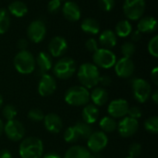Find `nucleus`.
Masks as SVG:
<instances>
[{"instance_id": "obj_1", "label": "nucleus", "mask_w": 158, "mask_h": 158, "mask_svg": "<svg viewBox=\"0 0 158 158\" xmlns=\"http://www.w3.org/2000/svg\"><path fill=\"white\" fill-rule=\"evenodd\" d=\"M78 80L81 86L91 89L98 84L100 72L98 68L93 63H83L78 69Z\"/></svg>"}, {"instance_id": "obj_2", "label": "nucleus", "mask_w": 158, "mask_h": 158, "mask_svg": "<svg viewBox=\"0 0 158 158\" xmlns=\"http://www.w3.org/2000/svg\"><path fill=\"white\" fill-rule=\"evenodd\" d=\"M19 153L21 158H41L44 153L42 140L37 137L25 138L19 144Z\"/></svg>"}, {"instance_id": "obj_3", "label": "nucleus", "mask_w": 158, "mask_h": 158, "mask_svg": "<svg viewBox=\"0 0 158 158\" xmlns=\"http://www.w3.org/2000/svg\"><path fill=\"white\" fill-rule=\"evenodd\" d=\"M65 101L72 106H82L90 101V92L81 85H76L69 88L65 93Z\"/></svg>"}, {"instance_id": "obj_4", "label": "nucleus", "mask_w": 158, "mask_h": 158, "mask_svg": "<svg viewBox=\"0 0 158 158\" xmlns=\"http://www.w3.org/2000/svg\"><path fill=\"white\" fill-rule=\"evenodd\" d=\"M14 67L20 74H31L36 67L35 57L28 50H22L16 54L14 60Z\"/></svg>"}, {"instance_id": "obj_5", "label": "nucleus", "mask_w": 158, "mask_h": 158, "mask_svg": "<svg viewBox=\"0 0 158 158\" xmlns=\"http://www.w3.org/2000/svg\"><path fill=\"white\" fill-rule=\"evenodd\" d=\"M52 69L53 73L56 78L60 80H68L75 74L77 65L75 60L71 57H62L56 61Z\"/></svg>"}, {"instance_id": "obj_6", "label": "nucleus", "mask_w": 158, "mask_h": 158, "mask_svg": "<svg viewBox=\"0 0 158 158\" xmlns=\"http://www.w3.org/2000/svg\"><path fill=\"white\" fill-rule=\"evenodd\" d=\"M131 87L133 96L138 103L143 104L149 100L152 94V87L147 81L142 78H134L131 81Z\"/></svg>"}, {"instance_id": "obj_7", "label": "nucleus", "mask_w": 158, "mask_h": 158, "mask_svg": "<svg viewBox=\"0 0 158 158\" xmlns=\"http://www.w3.org/2000/svg\"><path fill=\"white\" fill-rule=\"evenodd\" d=\"M93 60L94 64L97 68L107 69L114 67L117 61V57L111 50L106 48H98L93 55Z\"/></svg>"}, {"instance_id": "obj_8", "label": "nucleus", "mask_w": 158, "mask_h": 158, "mask_svg": "<svg viewBox=\"0 0 158 158\" xmlns=\"http://www.w3.org/2000/svg\"><path fill=\"white\" fill-rule=\"evenodd\" d=\"M145 0H125L123 4V12L131 20L140 19L145 11Z\"/></svg>"}, {"instance_id": "obj_9", "label": "nucleus", "mask_w": 158, "mask_h": 158, "mask_svg": "<svg viewBox=\"0 0 158 158\" xmlns=\"http://www.w3.org/2000/svg\"><path fill=\"white\" fill-rule=\"evenodd\" d=\"M4 132L8 140L12 142H19L22 140L25 135V128L20 121L12 119L6 121L5 124Z\"/></svg>"}, {"instance_id": "obj_10", "label": "nucleus", "mask_w": 158, "mask_h": 158, "mask_svg": "<svg viewBox=\"0 0 158 158\" xmlns=\"http://www.w3.org/2000/svg\"><path fill=\"white\" fill-rule=\"evenodd\" d=\"M108 138L102 131L93 132L87 139V149L91 153H101L107 145Z\"/></svg>"}, {"instance_id": "obj_11", "label": "nucleus", "mask_w": 158, "mask_h": 158, "mask_svg": "<svg viewBox=\"0 0 158 158\" xmlns=\"http://www.w3.org/2000/svg\"><path fill=\"white\" fill-rule=\"evenodd\" d=\"M46 34V26L40 20L36 19L31 21L27 28V36L34 44L42 42Z\"/></svg>"}, {"instance_id": "obj_12", "label": "nucleus", "mask_w": 158, "mask_h": 158, "mask_svg": "<svg viewBox=\"0 0 158 158\" xmlns=\"http://www.w3.org/2000/svg\"><path fill=\"white\" fill-rule=\"evenodd\" d=\"M118 133L123 138H129L133 136L139 130V122L137 119L130 117H124L118 123L117 128Z\"/></svg>"}, {"instance_id": "obj_13", "label": "nucleus", "mask_w": 158, "mask_h": 158, "mask_svg": "<svg viewBox=\"0 0 158 158\" xmlns=\"http://www.w3.org/2000/svg\"><path fill=\"white\" fill-rule=\"evenodd\" d=\"M129 109V103L125 99H116L109 103L107 107V113L109 117L113 118H124Z\"/></svg>"}, {"instance_id": "obj_14", "label": "nucleus", "mask_w": 158, "mask_h": 158, "mask_svg": "<svg viewBox=\"0 0 158 158\" xmlns=\"http://www.w3.org/2000/svg\"><path fill=\"white\" fill-rule=\"evenodd\" d=\"M56 89V81L50 74H44L38 83V93L41 96L46 97L55 93Z\"/></svg>"}, {"instance_id": "obj_15", "label": "nucleus", "mask_w": 158, "mask_h": 158, "mask_svg": "<svg viewBox=\"0 0 158 158\" xmlns=\"http://www.w3.org/2000/svg\"><path fill=\"white\" fill-rule=\"evenodd\" d=\"M114 66L117 75L123 79L131 77L135 69L133 61L128 57H122L118 59V61H116Z\"/></svg>"}, {"instance_id": "obj_16", "label": "nucleus", "mask_w": 158, "mask_h": 158, "mask_svg": "<svg viewBox=\"0 0 158 158\" xmlns=\"http://www.w3.org/2000/svg\"><path fill=\"white\" fill-rule=\"evenodd\" d=\"M68 50V43L65 38L61 36H56L51 39L48 44L49 55L53 57L62 56Z\"/></svg>"}, {"instance_id": "obj_17", "label": "nucleus", "mask_w": 158, "mask_h": 158, "mask_svg": "<svg viewBox=\"0 0 158 158\" xmlns=\"http://www.w3.org/2000/svg\"><path fill=\"white\" fill-rule=\"evenodd\" d=\"M43 121L45 130L52 134H57L62 131L63 128L62 119L58 115L55 113H49L45 115Z\"/></svg>"}, {"instance_id": "obj_18", "label": "nucleus", "mask_w": 158, "mask_h": 158, "mask_svg": "<svg viewBox=\"0 0 158 158\" xmlns=\"http://www.w3.org/2000/svg\"><path fill=\"white\" fill-rule=\"evenodd\" d=\"M62 13L69 21H77L81 19V8L77 3L67 1L62 7Z\"/></svg>"}, {"instance_id": "obj_19", "label": "nucleus", "mask_w": 158, "mask_h": 158, "mask_svg": "<svg viewBox=\"0 0 158 158\" xmlns=\"http://www.w3.org/2000/svg\"><path fill=\"white\" fill-rule=\"evenodd\" d=\"M35 64L38 67L39 73L42 75L46 74L53 68L52 56L47 52H40L35 58Z\"/></svg>"}, {"instance_id": "obj_20", "label": "nucleus", "mask_w": 158, "mask_h": 158, "mask_svg": "<svg viewBox=\"0 0 158 158\" xmlns=\"http://www.w3.org/2000/svg\"><path fill=\"white\" fill-rule=\"evenodd\" d=\"M99 109L94 104H87L84 106L81 113L82 120L90 125L95 123L99 118Z\"/></svg>"}, {"instance_id": "obj_21", "label": "nucleus", "mask_w": 158, "mask_h": 158, "mask_svg": "<svg viewBox=\"0 0 158 158\" xmlns=\"http://www.w3.org/2000/svg\"><path fill=\"white\" fill-rule=\"evenodd\" d=\"M117 35L112 30H105L101 32L99 36V44L102 46V48L110 50L117 44Z\"/></svg>"}, {"instance_id": "obj_22", "label": "nucleus", "mask_w": 158, "mask_h": 158, "mask_svg": "<svg viewBox=\"0 0 158 158\" xmlns=\"http://www.w3.org/2000/svg\"><path fill=\"white\" fill-rule=\"evenodd\" d=\"M90 100L96 106H103L108 101V93L104 87H95L90 93Z\"/></svg>"}, {"instance_id": "obj_23", "label": "nucleus", "mask_w": 158, "mask_h": 158, "mask_svg": "<svg viewBox=\"0 0 158 158\" xmlns=\"http://www.w3.org/2000/svg\"><path fill=\"white\" fill-rule=\"evenodd\" d=\"M157 21L154 17L147 16L141 18L137 24V29L140 32L143 33H151L156 30Z\"/></svg>"}, {"instance_id": "obj_24", "label": "nucleus", "mask_w": 158, "mask_h": 158, "mask_svg": "<svg viewBox=\"0 0 158 158\" xmlns=\"http://www.w3.org/2000/svg\"><path fill=\"white\" fill-rule=\"evenodd\" d=\"M7 12L16 18H22L28 12V6L22 1H13L7 6Z\"/></svg>"}, {"instance_id": "obj_25", "label": "nucleus", "mask_w": 158, "mask_h": 158, "mask_svg": "<svg viewBox=\"0 0 158 158\" xmlns=\"http://www.w3.org/2000/svg\"><path fill=\"white\" fill-rule=\"evenodd\" d=\"M91 152L82 145H73L66 152L64 158H90Z\"/></svg>"}, {"instance_id": "obj_26", "label": "nucleus", "mask_w": 158, "mask_h": 158, "mask_svg": "<svg viewBox=\"0 0 158 158\" xmlns=\"http://www.w3.org/2000/svg\"><path fill=\"white\" fill-rule=\"evenodd\" d=\"M81 31H84L85 33L91 34V35H95L100 31V24L95 19L87 18L81 21Z\"/></svg>"}, {"instance_id": "obj_27", "label": "nucleus", "mask_w": 158, "mask_h": 158, "mask_svg": "<svg viewBox=\"0 0 158 158\" xmlns=\"http://www.w3.org/2000/svg\"><path fill=\"white\" fill-rule=\"evenodd\" d=\"M132 31V26L129 20H120L117 23L115 28V33L117 36L125 38L128 37Z\"/></svg>"}, {"instance_id": "obj_28", "label": "nucleus", "mask_w": 158, "mask_h": 158, "mask_svg": "<svg viewBox=\"0 0 158 158\" xmlns=\"http://www.w3.org/2000/svg\"><path fill=\"white\" fill-rule=\"evenodd\" d=\"M99 126H100L103 132L111 133V132H114L115 131H117L118 122L116 121L115 118H113L111 117H104L100 120Z\"/></svg>"}, {"instance_id": "obj_29", "label": "nucleus", "mask_w": 158, "mask_h": 158, "mask_svg": "<svg viewBox=\"0 0 158 158\" xmlns=\"http://www.w3.org/2000/svg\"><path fill=\"white\" fill-rule=\"evenodd\" d=\"M73 126L76 129V131H78V133L81 137V140H87L90 137V135L94 132L92 126L84 121L77 122Z\"/></svg>"}, {"instance_id": "obj_30", "label": "nucleus", "mask_w": 158, "mask_h": 158, "mask_svg": "<svg viewBox=\"0 0 158 158\" xmlns=\"http://www.w3.org/2000/svg\"><path fill=\"white\" fill-rule=\"evenodd\" d=\"M10 26V16L6 9L0 8V34L7 31Z\"/></svg>"}, {"instance_id": "obj_31", "label": "nucleus", "mask_w": 158, "mask_h": 158, "mask_svg": "<svg viewBox=\"0 0 158 158\" xmlns=\"http://www.w3.org/2000/svg\"><path fill=\"white\" fill-rule=\"evenodd\" d=\"M64 140L69 143H75L81 140V137L74 126L66 129V131H64Z\"/></svg>"}, {"instance_id": "obj_32", "label": "nucleus", "mask_w": 158, "mask_h": 158, "mask_svg": "<svg viewBox=\"0 0 158 158\" xmlns=\"http://www.w3.org/2000/svg\"><path fill=\"white\" fill-rule=\"evenodd\" d=\"M144 128L145 130L152 133V134H156L158 132V118L156 116L151 117L147 118L144 122Z\"/></svg>"}, {"instance_id": "obj_33", "label": "nucleus", "mask_w": 158, "mask_h": 158, "mask_svg": "<svg viewBox=\"0 0 158 158\" xmlns=\"http://www.w3.org/2000/svg\"><path fill=\"white\" fill-rule=\"evenodd\" d=\"M121 53L123 55V57H128L131 58L136 50L135 44L132 42H125L122 45H121Z\"/></svg>"}, {"instance_id": "obj_34", "label": "nucleus", "mask_w": 158, "mask_h": 158, "mask_svg": "<svg viewBox=\"0 0 158 158\" xmlns=\"http://www.w3.org/2000/svg\"><path fill=\"white\" fill-rule=\"evenodd\" d=\"M17 113H18V111L13 105H6L2 109V115L5 118V119H6L7 121L15 119Z\"/></svg>"}, {"instance_id": "obj_35", "label": "nucleus", "mask_w": 158, "mask_h": 158, "mask_svg": "<svg viewBox=\"0 0 158 158\" xmlns=\"http://www.w3.org/2000/svg\"><path fill=\"white\" fill-rule=\"evenodd\" d=\"M28 118L33 122H40L44 120V114L40 108H32L28 112Z\"/></svg>"}, {"instance_id": "obj_36", "label": "nucleus", "mask_w": 158, "mask_h": 158, "mask_svg": "<svg viewBox=\"0 0 158 158\" xmlns=\"http://www.w3.org/2000/svg\"><path fill=\"white\" fill-rule=\"evenodd\" d=\"M148 52L154 57L158 56V36H154L148 43Z\"/></svg>"}, {"instance_id": "obj_37", "label": "nucleus", "mask_w": 158, "mask_h": 158, "mask_svg": "<svg viewBox=\"0 0 158 158\" xmlns=\"http://www.w3.org/2000/svg\"><path fill=\"white\" fill-rule=\"evenodd\" d=\"M61 8L60 0H50L47 4V10L51 14H56Z\"/></svg>"}, {"instance_id": "obj_38", "label": "nucleus", "mask_w": 158, "mask_h": 158, "mask_svg": "<svg viewBox=\"0 0 158 158\" xmlns=\"http://www.w3.org/2000/svg\"><path fill=\"white\" fill-rule=\"evenodd\" d=\"M142 153V145L138 143H133L129 147V155L131 157L137 158Z\"/></svg>"}, {"instance_id": "obj_39", "label": "nucleus", "mask_w": 158, "mask_h": 158, "mask_svg": "<svg viewBox=\"0 0 158 158\" xmlns=\"http://www.w3.org/2000/svg\"><path fill=\"white\" fill-rule=\"evenodd\" d=\"M98 5L102 10L109 12L115 6V0H98Z\"/></svg>"}, {"instance_id": "obj_40", "label": "nucleus", "mask_w": 158, "mask_h": 158, "mask_svg": "<svg viewBox=\"0 0 158 158\" xmlns=\"http://www.w3.org/2000/svg\"><path fill=\"white\" fill-rule=\"evenodd\" d=\"M142 109L139 106H131L128 109V113L127 115H129L130 118H134V119H138L142 117Z\"/></svg>"}, {"instance_id": "obj_41", "label": "nucleus", "mask_w": 158, "mask_h": 158, "mask_svg": "<svg viewBox=\"0 0 158 158\" xmlns=\"http://www.w3.org/2000/svg\"><path fill=\"white\" fill-rule=\"evenodd\" d=\"M85 47L89 52L94 53L99 48L98 47V42L94 38H89L85 43Z\"/></svg>"}, {"instance_id": "obj_42", "label": "nucleus", "mask_w": 158, "mask_h": 158, "mask_svg": "<svg viewBox=\"0 0 158 158\" xmlns=\"http://www.w3.org/2000/svg\"><path fill=\"white\" fill-rule=\"evenodd\" d=\"M111 81L112 80L108 75H103V76H100L98 83H100L102 87H107L111 84Z\"/></svg>"}, {"instance_id": "obj_43", "label": "nucleus", "mask_w": 158, "mask_h": 158, "mask_svg": "<svg viewBox=\"0 0 158 158\" xmlns=\"http://www.w3.org/2000/svg\"><path fill=\"white\" fill-rule=\"evenodd\" d=\"M28 45H29V43L24 38H21V39L18 40V42H17V47H18V49H19V51L27 50Z\"/></svg>"}, {"instance_id": "obj_44", "label": "nucleus", "mask_w": 158, "mask_h": 158, "mask_svg": "<svg viewBox=\"0 0 158 158\" xmlns=\"http://www.w3.org/2000/svg\"><path fill=\"white\" fill-rule=\"evenodd\" d=\"M151 80L155 85H158V68L156 67L151 71Z\"/></svg>"}, {"instance_id": "obj_45", "label": "nucleus", "mask_w": 158, "mask_h": 158, "mask_svg": "<svg viewBox=\"0 0 158 158\" xmlns=\"http://www.w3.org/2000/svg\"><path fill=\"white\" fill-rule=\"evenodd\" d=\"M131 38V41H132V42H138V41H140L141 38H142V32H140V31L137 30V31H135L132 32Z\"/></svg>"}, {"instance_id": "obj_46", "label": "nucleus", "mask_w": 158, "mask_h": 158, "mask_svg": "<svg viewBox=\"0 0 158 158\" xmlns=\"http://www.w3.org/2000/svg\"><path fill=\"white\" fill-rule=\"evenodd\" d=\"M0 158H12V155L6 149L0 150Z\"/></svg>"}, {"instance_id": "obj_47", "label": "nucleus", "mask_w": 158, "mask_h": 158, "mask_svg": "<svg viewBox=\"0 0 158 158\" xmlns=\"http://www.w3.org/2000/svg\"><path fill=\"white\" fill-rule=\"evenodd\" d=\"M43 158H61V156L58 155V154H56V153H55V152H50V153H47V154H45Z\"/></svg>"}, {"instance_id": "obj_48", "label": "nucleus", "mask_w": 158, "mask_h": 158, "mask_svg": "<svg viewBox=\"0 0 158 158\" xmlns=\"http://www.w3.org/2000/svg\"><path fill=\"white\" fill-rule=\"evenodd\" d=\"M151 99L153 100V102L156 104V105H157L158 104V91L157 90H156V91H154V92H152V94H151Z\"/></svg>"}, {"instance_id": "obj_49", "label": "nucleus", "mask_w": 158, "mask_h": 158, "mask_svg": "<svg viewBox=\"0 0 158 158\" xmlns=\"http://www.w3.org/2000/svg\"><path fill=\"white\" fill-rule=\"evenodd\" d=\"M101 153H91V157L90 158H102Z\"/></svg>"}, {"instance_id": "obj_50", "label": "nucleus", "mask_w": 158, "mask_h": 158, "mask_svg": "<svg viewBox=\"0 0 158 158\" xmlns=\"http://www.w3.org/2000/svg\"><path fill=\"white\" fill-rule=\"evenodd\" d=\"M4 126H5L4 122L2 121V119H0V136L4 132Z\"/></svg>"}, {"instance_id": "obj_51", "label": "nucleus", "mask_w": 158, "mask_h": 158, "mask_svg": "<svg viewBox=\"0 0 158 158\" xmlns=\"http://www.w3.org/2000/svg\"><path fill=\"white\" fill-rule=\"evenodd\" d=\"M2 105H3V97H2V95L0 94V108H1V106H2Z\"/></svg>"}, {"instance_id": "obj_52", "label": "nucleus", "mask_w": 158, "mask_h": 158, "mask_svg": "<svg viewBox=\"0 0 158 158\" xmlns=\"http://www.w3.org/2000/svg\"><path fill=\"white\" fill-rule=\"evenodd\" d=\"M126 158H133V157H131V156H128V157H126Z\"/></svg>"}, {"instance_id": "obj_53", "label": "nucleus", "mask_w": 158, "mask_h": 158, "mask_svg": "<svg viewBox=\"0 0 158 158\" xmlns=\"http://www.w3.org/2000/svg\"><path fill=\"white\" fill-rule=\"evenodd\" d=\"M60 1H63V0H60Z\"/></svg>"}]
</instances>
